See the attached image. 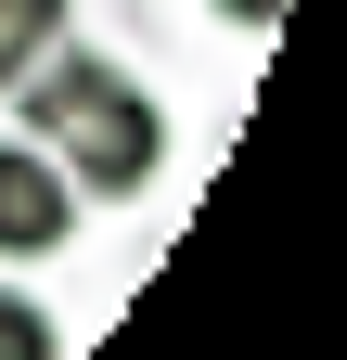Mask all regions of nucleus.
<instances>
[{"label": "nucleus", "mask_w": 347, "mask_h": 360, "mask_svg": "<svg viewBox=\"0 0 347 360\" xmlns=\"http://www.w3.org/2000/svg\"><path fill=\"white\" fill-rule=\"evenodd\" d=\"M13 129L77 180V206L91 193L129 206V193H155V167H167V103L142 77H116L103 52H77V39H52V52L13 77Z\"/></svg>", "instance_id": "obj_1"}, {"label": "nucleus", "mask_w": 347, "mask_h": 360, "mask_svg": "<svg viewBox=\"0 0 347 360\" xmlns=\"http://www.w3.org/2000/svg\"><path fill=\"white\" fill-rule=\"evenodd\" d=\"M65 232H77V180L39 155V142H0V257L26 270V257H52Z\"/></svg>", "instance_id": "obj_2"}, {"label": "nucleus", "mask_w": 347, "mask_h": 360, "mask_svg": "<svg viewBox=\"0 0 347 360\" xmlns=\"http://www.w3.org/2000/svg\"><path fill=\"white\" fill-rule=\"evenodd\" d=\"M219 26H244V39H270V26H296V0H219Z\"/></svg>", "instance_id": "obj_5"}, {"label": "nucleus", "mask_w": 347, "mask_h": 360, "mask_svg": "<svg viewBox=\"0 0 347 360\" xmlns=\"http://www.w3.org/2000/svg\"><path fill=\"white\" fill-rule=\"evenodd\" d=\"M0 360H65L52 309H39V296H13V283H0Z\"/></svg>", "instance_id": "obj_4"}, {"label": "nucleus", "mask_w": 347, "mask_h": 360, "mask_svg": "<svg viewBox=\"0 0 347 360\" xmlns=\"http://www.w3.org/2000/svg\"><path fill=\"white\" fill-rule=\"evenodd\" d=\"M65 13H77V0H0V103H13V77L65 39Z\"/></svg>", "instance_id": "obj_3"}]
</instances>
